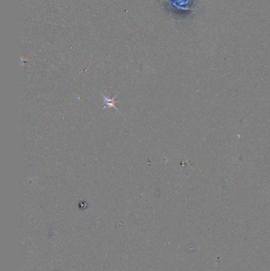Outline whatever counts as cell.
<instances>
[{"instance_id": "6da1fadb", "label": "cell", "mask_w": 270, "mask_h": 271, "mask_svg": "<svg viewBox=\"0 0 270 271\" xmlns=\"http://www.w3.org/2000/svg\"><path fill=\"white\" fill-rule=\"evenodd\" d=\"M104 98H105V106L103 108V109H105V108H107V107H110V106H113V107H114L115 109L117 110V108L115 106V102H114V99H113V98H112V99H109V98H108L107 97H105V96H104Z\"/></svg>"}]
</instances>
